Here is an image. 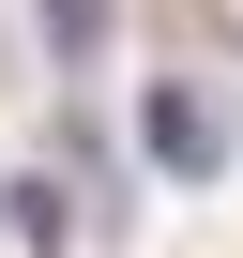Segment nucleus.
I'll list each match as a JSON object with an SVG mask.
<instances>
[{
	"instance_id": "obj_1",
	"label": "nucleus",
	"mask_w": 243,
	"mask_h": 258,
	"mask_svg": "<svg viewBox=\"0 0 243 258\" xmlns=\"http://www.w3.org/2000/svg\"><path fill=\"white\" fill-rule=\"evenodd\" d=\"M137 152H152L167 182H213V167H228V106H213V76H152V106H137Z\"/></svg>"
},
{
	"instance_id": "obj_2",
	"label": "nucleus",
	"mask_w": 243,
	"mask_h": 258,
	"mask_svg": "<svg viewBox=\"0 0 243 258\" xmlns=\"http://www.w3.org/2000/svg\"><path fill=\"white\" fill-rule=\"evenodd\" d=\"M61 228H76V198H61V167H31L16 182V243H61Z\"/></svg>"
},
{
	"instance_id": "obj_3",
	"label": "nucleus",
	"mask_w": 243,
	"mask_h": 258,
	"mask_svg": "<svg viewBox=\"0 0 243 258\" xmlns=\"http://www.w3.org/2000/svg\"><path fill=\"white\" fill-rule=\"evenodd\" d=\"M198 31H213V46H243V0H198Z\"/></svg>"
}]
</instances>
